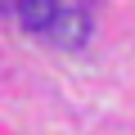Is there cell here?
Wrapping results in <instances>:
<instances>
[{
    "mask_svg": "<svg viewBox=\"0 0 135 135\" xmlns=\"http://www.w3.org/2000/svg\"><path fill=\"white\" fill-rule=\"evenodd\" d=\"M90 32H95V23H90V14L77 9V5H59V18L50 23V36H54L59 50H81V45L90 41Z\"/></svg>",
    "mask_w": 135,
    "mask_h": 135,
    "instance_id": "cell-1",
    "label": "cell"
},
{
    "mask_svg": "<svg viewBox=\"0 0 135 135\" xmlns=\"http://www.w3.org/2000/svg\"><path fill=\"white\" fill-rule=\"evenodd\" d=\"M18 18L27 32H50V23L59 18V0H18Z\"/></svg>",
    "mask_w": 135,
    "mask_h": 135,
    "instance_id": "cell-2",
    "label": "cell"
},
{
    "mask_svg": "<svg viewBox=\"0 0 135 135\" xmlns=\"http://www.w3.org/2000/svg\"><path fill=\"white\" fill-rule=\"evenodd\" d=\"M0 14H18V0H0Z\"/></svg>",
    "mask_w": 135,
    "mask_h": 135,
    "instance_id": "cell-3",
    "label": "cell"
}]
</instances>
